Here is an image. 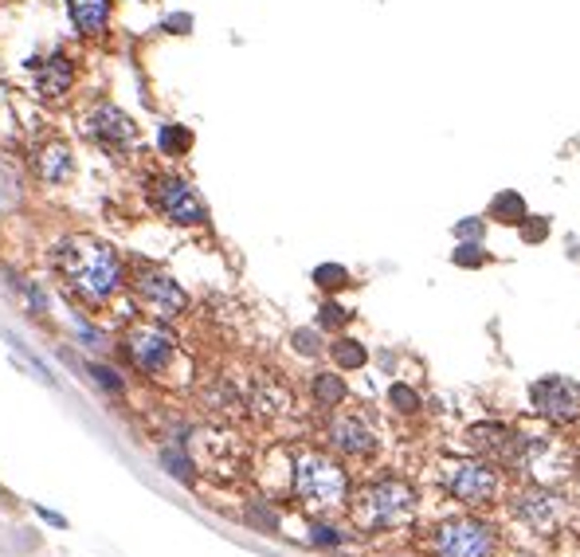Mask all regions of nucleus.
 Returning a JSON list of instances; mask_svg holds the SVG:
<instances>
[{
	"label": "nucleus",
	"mask_w": 580,
	"mask_h": 557,
	"mask_svg": "<svg viewBox=\"0 0 580 557\" xmlns=\"http://www.w3.org/2000/svg\"><path fill=\"white\" fill-rule=\"evenodd\" d=\"M71 79H75V68H71V59L63 56V51L36 68V87H39V95H44V99H59V95H67Z\"/></svg>",
	"instance_id": "ddd939ff"
},
{
	"label": "nucleus",
	"mask_w": 580,
	"mask_h": 557,
	"mask_svg": "<svg viewBox=\"0 0 580 557\" xmlns=\"http://www.w3.org/2000/svg\"><path fill=\"white\" fill-rule=\"evenodd\" d=\"M451 259H455V268H482L486 259V247L482 244H459L455 251H451Z\"/></svg>",
	"instance_id": "4be33fe9"
},
{
	"label": "nucleus",
	"mask_w": 580,
	"mask_h": 557,
	"mask_svg": "<svg viewBox=\"0 0 580 557\" xmlns=\"http://www.w3.org/2000/svg\"><path fill=\"white\" fill-rule=\"evenodd\" d=\"M310 541H314V546H322V550H334V546H341V534L334 526H326V522H314L310 526Z\"/></svg>",
	"instance_id": "b1692460"
},
{
	"label": "nucleus",
	"mask_w": 580,
	"mask_h": 557,
	"mask_svg": "<svg viewBox=\"0 0 580 557\" xmlns=\"http://www.w3.org/2000/svg\"><path fill=\"white\" fill-rule=\"evenodd\" d=\"M67 12H71V24L78 32L98 36V32H107L110 0H67Z\"/></svg>",
	"instance_id": "4468645a"
},
{
	"label": "nucleus",
	"mask_w": 580,
	"mask_h": 557,
	"mask_svg": "<svg viewBox=\"0 0 580 557\" xmlns=\"http://www.w3.org/2000/svg\"><path fill=\"white\" fill-rule=\"evenodd\" d=\"M157 145H161V153H169V157H184V153L192 150L189 126H161V134H157Z\"/></svg>",
	"instance_id": "a211bd4d"
},
{
	"label": "nucleus",
	"mask_w": 580,
	"mask_h": 557,
	"mask_svg": "<svg viewBox=\"0 0 580 557\" xmlns=\"http://www.w3.org/2000/svg\"><path fill=\"white\" fill-rule=\"evenodd\" d=\"M334 362H337V369H361L365 362H368V350L361 346V342H353V338H341V342H334Z\"/></svg>",
	"instance_id": "6ab92c4d"
},
{
	"label": "nucleus",
	"mask_w": 580,
	"mask_h": 557,
	"mask_svg": "<svg viewBox=\"0 0 580 557\" xmlns=\"http://www.w3.org/2000/svg\"><path fill=\"white\" fill-rule=\"evenodd\" d=\"M502 550V538H498V526L486 519H447L440 526H431L428 534V553L431 557H498Z\"/></svg>",
	"instance_id": "20e7f679"
},
{
	"label": "nucleus",
	"mask_w": 580,
	"mask_h": 557,
	"mask_svg": "<svg viewBox=\"0 0 580 557\" xmlns=\"http://www.w3.org/2000/svg\"><path fill=\"white\" fill-rule=\"evenodd\" d=\"M134 290H138V299L145 302V307H150L153 314H161V318H177L184 307H189L184 287L165 271H141L134 278Z\"/></svg>",
	"instance_id": "6e6552de"
},
{
	"label": "nucleus",
	"mask_w": 580,
	"mask_h": 557,
	"mask_svg": "<svg viewBox=\"0 0 580 557\" xmlns=\"http://www.w3.org/2000/svg\"><path fill=\"white\" fill-rule=\"evenodd\" d=\"M126 353H129V362H134L141 373H165L169 362H173V353H177V342L169 330L161 326H129L126 330Z\"/></svg>",
	"instance_id": "423d86ee"
},
{
	"label": "nucleus",
	"mask_w": 580,
	"mask_h": 557,
	"mask_svg": "<svg viewBox=\"0 0 580 557\" xmlns=\"http://www.w3.org/2000/svg\"><path fill=\"white\" fill-rule=\"evenodd\" d=\"M533 408L553 424H573L580 420V384L569 377H542L530 389Z\"/></svg>",
	"instance_id": "0eeeda50"
},
{
	"label": "nucleus",
	"mask_w": 580,
	"mask_h": 557,
	"mask_svg": "<svg viewBox=\"0 0 580 557\" xmlns=\"http://www.w3.org/2000/svg\"><path fill=\"white\" fill-rule=\"evenodd\" d=\"M416 487L388 475V479L368 483L353 499V522L361 530H400L416 519Z\"/></svg>",
	"instance_id": "7ed1b4c3"
},
{
	"label": "nucleus",
	"mask_w": 580,
	"mask_h": 557,
	"mask_svg": "<svg viewBox=\"0 0 580 557\" xmlns=\"http://www.w3.org/2000/svg\"><path fill=\"white\" fill-rule=\"evenodd\" d=\"M71 173V150L67 145H47L44 153H39V177H44L47 184H59V181H67Z\"/></svg>",
	"instance_id": "2eb2a0df"
},
{
	"label": "nucleus",
	"mask_w": 580,
	"mask_h": 557,
	"mask_svg": "<svg viewBox=\"0 0 580 557\" xmlns=\"http://www.w3.org/2000/svg\"><path fill=\"white\" fill-rule=\"evenodd\" d=\"M59 271L63 278L90 302H107L118 287H122V259L110 244L95 240V236H71L59 244Z\"/></svg>",
	"instance_id": "f257e3e1"
},
{
	"label": "nucleus",
	"mask_w": 580,
	"mask_h": 557,
	"mask_svg": "<svg viewBox=\"0 0 580 557\" xmlns=\"http://www.w3.org/2000/svg\"><path fill=\"white\" fill-rule=\"evenodd\" d=\"M290 342H295V350H298V353H306V357H314V353L322 350V346H318V334H314V330H295V338H290Z\"/></svg>",
	"instance_id": "bb28decb"
},
{
	"label": "nucleus",
	"mask_w": 580,
	"mask_h": 557,
	"mask_svg": "<svg viewBox=\"0 0 580 557\" xmlns=\"http://www.w3.org/2000/svg\"><path fill=\"white\" fill-rule=\"evenodd\" d=\"M90 134L107 145V150H122L126 142H134V122H129V114L118 110V106H98V110L90 114Z\"/></svg>",
	"instance_id": "f8f14e48"
},
{
	"label": "nucleus",
	"mask_w": 580,
	"mask_h": 557,
	"mask_svg": "<svg viewBox=\"0 0 580 557\" xmlns=\"http://www.w3.org/2000/svg\"><path fill=\"white\" fill-rule=\"evenodd\" d=\"M326 436H329V444H334L341 456H373L377 452V432L368 428V420L353 416V413L329 420Z\"/></svg>",
	"instance_id": "9b49d317"
},
{
	"label": "nucleus",
	"mask_w": 580,
	"mask_h": 557,
	"mask_svg": "<svg viewBox=\"0 0 580 557\" xmlns=\"http://www.w3.org/2000/svg\"><path fill=\"white\" fill-rule=\"evenodd\" d=\"M90 373H95V381L102 384V389H110V393H122V389H126L122 377H114V369H107V365H95Z\"/></svg>",
	"instance_id": "cd10ccee"
},
{
	"label": "nucleus",
	"mask_w": 580,
	"mask_h": 557,
	"mask_svg": "<svg viewBox=\"0 0 580 557\" xmlns=\"http://www.w3.org/2000/svg\"><path fill=\"white\" fill-rule=\"evenodd\" d=\"M310 393H314V405H322V408H337V405H346V396H349L346 381L337 373H314Z\"/></svg>",
	"instance_id": "dca6fc26"
},
{
	"label": "nucleus",
	"mask_w": 580,
	"mask_h": 557,
	"mask_svg": "<svg viewBox=\"0 0 580 557\" xmlns=\"http://www.w3.org/2000/svg\"><path fill=\"white\" fill-rule=\"evenodd\" d=\"M314 283L334 295V290H346L349 287V271L341 268V263H322V268H314Z\"/></svg>",
	"instance_id": "aec40b11"
},
{
	"label": "nucleus",
	"mask_w": 580,
	"mask_h": 557,
	"mask_svg": "<svg viewBox=\"0 0 580 557\" xmlns=\"http://www.w3.org/2000/svg\"><path fill=\"white\" fill-rule=\"evenodd\" d=\"M513 510L525 526H533L537 534H553L564 519V502L561 495H553L549 487H525L522 499H513Z\"/></svg>",
	"instance_id": "1a4fd4ad"
},
{
	"label": "nucleus",
	"mask_w": 580,
	"mask_h": 557,
	"mask_svg": "<svg viewBox=\"0 0 580 557\" xmlns=\"http://www.w3.org/2000/svg\"><path fill=\"white\" fill-rule=\"evenodd\" d=\"M525 216H530V212H525V201L513 189L498 193L491 201V220H498V224H522Z\"/></svg>",
	"instance_id": "f3484780"
},
{
	"label": "nucleus",
	"mask_w": 580,
	"mask_h": 557,
	"mask_svg": "<svg viewBox=\"0 0 580 557\" xmlns=\"http://www.w3.org/2000/svg\"><path fill=\"white\" fill-rule=\"evenodd\" d=\"M443 487L463 507H491L502 495V475L491 459H451L443 463Z\"/></svg>",
	"instance_id": "39448f33"
},
{
	"label": "nucleus",
	"mask_w": 580,
	"mask_h": 557,
	"mask_svg": "<svg viewBox=\"0 0 580 557\" xmlns=\"http://www.w3.org/2000/svg\"><path fill=\"white\" fill-rule=\"evenodd\" d=\"M522 236H525L530 244L545 240V236H549V216H525V220H522Z\"/></svg>",
	"instance_id": "393cba45"
},
{
	"label": "nucleus",
	"mask_w": 580,
	"mask_h": 557,
	"mask_svg": "<svg viewBox=\"0 0 580 557\" xmlns=\"http://www.w3.org/2000/svg\"><path fill=\"white\" fill-rule=\"evenodd\" d=\"M349 318H353V310H346L341 302H322V310H318V326L322 330H341V326H349Z\"/></svg>",
	"instance_id": "412c9836"
},
{
	"label": "nucleus",
	"mask_w": 580,
	"mask_h": 557,
	"mask_svg": "<svg viewBox=\"0 0 580 557\" xmlns=\"http://www.w3.org/2000/svg\"><path fill=\"white\" fill-rule=\"evenodd\" d=\"M295 499L310 510H337L349 502V475L337 459L322 452H298L295 456Z\"/></svg>",
	"instance_id": "f03ea898"
},
{
	"label": "nucleus",
	"mask_w": 580,
	"mask_h": 557,
	"mask_svg": "<svg viewBox=\"0 0 580 557\" xmlns=\"http://www.w3.org/2000/svg\"><path fill=\"white\" fill-rule=\"evenodd\" d=\"M482 232H486V220H479V216H474V220H459V224H455V236H459V240H467V244H479V240H482Z\"/></svg>",
	"instance_id": "a878e982"
},
{
	"label": "nucleus",
	"mask_w": 580,
	"mask_h": 557,
	"mask_svg": "<svg viewBox=\"0 0 580 557\" xmlns=\"http://www.w3.org/2000/svg\"><path fill=\"white\" fill-rule=\"evenodd\" d=\"M157 205H161L165 216L177 220V224H204L208 220L204 201L189 189V181H181V177L157 181Z\"/></svg>",
	"instance_id": "9d476101"
},
{
	"label": "nucleus",
	"mask_w": 580,
	"mask_h": 557,
	"mask_svg": "<svg viewBox=\"0 0 580 557\" xmlns=\"http://www.w3.org/2000/svg\"><path fill=\"white\" fill-rule=\"evenodd\" d=\"M388 405L397 408V413H416V408H419V393L408 389V384H392V389H388Z\"/></svg>",
	"instance_id": "5701e85b"
}]
</instances>
